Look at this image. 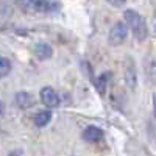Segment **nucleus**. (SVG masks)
Returning <instances> with one entry per match:
<instances>
[{"label":"nucleus","instance_id":"obj_1","mask_svg":"<svg viewBox=\"0 0 156 156\" xmlns=\"http://www.w3.org/2000/svg\"><path fill=\"white\" fill-rule=\"evenodd\" d=\"M123 17H125L126 25L133 30V33H134L137 41H145L147 34H148V28H147L145 19L142 17L137 11H134V9H125Z\"/></svg>","mask_w":156,"mask_h":156},{"label":"nucleus","instance_id":"obj_2","mask_svg":"<svg viewBox=\"0 0 156 156\" xmlns=\"http://www.w3.org/2000/svg\"><path fill=\"white\" fill-rule=\"evenodd\" d=\"M126 36H128V27L123 22H115L108 33V41L111 45H120L125 42Z\"/></svg>","mask_w":156,"mask_h":156},{"label":"nucleus","instance_id":"obj_3","mask_svg":"<svg viewBox=\"0 0 156 156\" xmlns=\"http://www.w3.org/2000/svg\"><path fill=\"white\" fill-rule=\"evenodd\" d=\"M20 6L25 8V9H30V11H36V12H51V11L59 9V3H55V2H45V0L22 2Z\"/></svg>","mask_w":156,"mask_h":156},{"label":"nucleus","instance_id":"obj_4","mask_svg":"<svg viewBox=\"0 0 156 156\" xmlns=\"http://www.w3.org/2000/svg\"><path fill=\"white\" fill-rule=\"evenodd\" d=\"M41 100H42L44 105L48 106V108H56L61 103L59 94L50 86H45V87L41 89Z\"/></svg>","mask_w":156,"mask_h":156},{"label":"nucleus","instance_id":"obj_5","mask_svg":"<svg viewBox=\"0 0 156 156\" xmlns=\"http://www.w3.org/2000/svg\"><path fill=\"white\" fill-rule=\"evenodd\" d=\"M81 137H83L84 142H89V144H95V142H98V140L103 139V131H101L100 128L90 125V126L84 128V131H83Z\"/></svg>","mask_w":156,"mask_h":156},{"label":"nucleus","instance_id":"obj_6","mask_svg":"<svg viewBox=\"0 0 156 156\" xmlns=\"http://www.w3.org/2000/svg\"><path fill=\"white\" fill-rule=\"evenodd\" d=\"M125 81H126L129 89H136L137 75H136V66L131 59H129V62L126 64V69H125Z\"/></svg>","mask_w":156,"mask_h":156},{"label":"nucleus","instance_id":"obj_7","mask_svg":"<svg viewBox=\"0 0 156 156\" xmlns=\"http://www.w3.org/2000/svg\"><path fill=\"white\" fill-rule=\"evenodd\" d=\"M33 51L37 59H48L51 56V53H53V50H51V47L47 42H37L33 47Z\"/></svg>","mask_w":156,"mask_h":156},{"label":"nucleus","instance_id":"obj_8","mask_svg":"<svg viewBox=\"0 0 156 156\" xmlns=\"http://www.w3.org/2000/svg\"><path fill=\"white\" fill-rule=\"evenodd\" d=\"M14 100H16V105H17L19 108H22V109H28V108H31V106H33V103H34L33 95L28 94V92H17L16 97H14Z\"/></svg>","mask_w":156,"mask_h":156},{"label":"nucleus","instance_id":"obj_9","mask_svg":"<svg viewBox=\"0 0 156 156\" xmlns=\"http://www.w3.org/2000/svg\"><path fill=\"white\" fill-rule=\"evenodd\" d=\"M51 120V112L48 109H44V111H37L33 117V122L36 126H45L48 122Z\"/></svg>","mask_w":156,"mask_h":156},{"label":"nucleus","instance_id":"obj_10","mask_svg":"<svg viewBox=\"0 0 156 156\" xmlns=\"http://www.w3.org/2000/svg\"><path fill=\"white\" fill-rule=\"evenodd\" d=\"M11 72V61L5 56H0V76H6Z\"/></svg>","mask_w":156,"mask_h":156},{"label":"nucleus","instance_id":"obj_11","mask_svg":"<svg viewBox=\"0 0 156 156\" xmlns=\"http://www.w3.org/2000/svg\"><path fill=\"white\" fill-rule=\"evenodd\" d=\"M9 156H22V151L20 150H16V151H12Z\"/></svg>","mask_w":156,"mask_h":156},{"label":"nucleus","instance_id":"obj_12","mask_svg":"<svg viewBox=\"0 0 156 156\" xmlns=\"http://www.w3.org/2000/svg\"><path fill=\"white\" fill-rule=\"evenodd\" d=\"M153 108H154V117H156V94H153Z\"/></svg>","mask_w":156,"mask_h":156},{"label":"nucleus","instance_id":"obj_13","mask_svg":"<svg viewBox=\"0 0 156 156\" xmlns=\"http://www.w3.org/2000/svg\"><path fill=\"white\" fill-rule=\"evenodd\" d=\"M2 111H3V105H2V101H0V114H2Z\"/></svg>","mask_w":156,"mask_h":156}]
</instances>
